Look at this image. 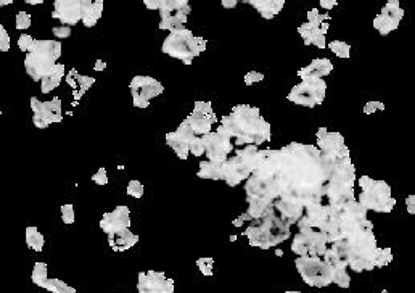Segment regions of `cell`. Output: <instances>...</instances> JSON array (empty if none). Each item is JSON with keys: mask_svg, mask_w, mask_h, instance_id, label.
Returning <instances> with one entry per match:
<instances>
[{"mask_svg": "<svg viewBox=\"0 0 415 293\" xmlns=\"http://www.w3.org/2000/svg\"><path fill=\"white\" fill-rule=\"evenodd\" d=\"M0 50L2 52L10 50V36L4 26H0Z\"/></svg>", "mask_w": 415, "mask_h": 293, "instance_id": "obj_53", "label": "cell"}, {"mask_svg": "<svg viewBox=\"0 0 415 293\" xmlns=\"http://www.w3.org/2000/svg\"><path fill=\"white\" fill-rule=\"evenodd\" d=\"M70 74L76 79V84H78V87H79V90H74L73 92V97H74V103L73 105H78V100H81V97L87 92V90H89L92 86H94V82H95V79L94 77H90V76H84V74H79L78 71L73 70L70 71Z\"/></svg>", "mask_w": 415, "mask_h": 293, "instance_id": "obj_32", "label": "cell"}, {"mask_svg": "<svg viewBox=\"0 0 415 293\" xmlns=\"http://www.w3.org/2000/svg\"><path fill=\"white\" fill-rule=\"evenodd\" d=\"M26 245L28 248L34 252H42L43 245H45V239H43V234L37 227H26Z\"/></svg>", "mask_w": 415, "mask_h": 293, "instance_id": "obj_34", "label": "cell"}, {"mask_svg": "<svg viewBox=\"0 0 415 293\" xmlns=\"http://www.w3.org/2000/svg\"><path fill=\"white\" fill-rule=\"evenodd\" d=\"M176 134H177L179 137H180L185 143H187V145H190V142H192L193 137H195V132L192 131V128H190V124L187 122V119H183V121H182V124L177 128Z\"/></svg>", "mask_w": 415, "mask_h": 293, "instance_id": "obj_40", "label": "cell"}, {"mask_svg": "<svg viewBox=\"0 0 415 293\" xmlns=\"http://www.w3.org/2000/svg\"><path fill=\"white\" fill-rule=\"evenodd\" d=\"M129 89L130 94H132V101L137 108H147L151 98H156L165 92V86L151 76H135L130 81Z\"/></svg>", "mask_w": 415, "mask_h": 293, "instance_id": "obj_17", "label": "cell"}, {"mask_svg": "<svg viewBox=\"0 0 415 293\" xmlns=\"http://www.w3.org/2000/svg\"><path fill=\"white\" fill-rule=\"evenodd\" d=\"M144 5H145V8H148V10H158V11H159L161 0H144Z\"/></svg>", "mask_w": 415, "mask_h": 293, "instance_id": "obj_58", "label": "cell"}, {"mask_svg": "<svg viewBox=\"0 0 415 293\" xmlns=\"http://www.w3.org/2000/svg\"><path fill=\"white\" fill-rule=\"evenodd\" d=\"M74 208H73V205H63L61 206V219H63V222L64 224H73L74 222Z\"/></svg>", "mask_w": 415, "mask_h": 293, "instance_id": "obj_49", "label": "cell"}, {"mask_svg": "<svg viewBox=\"0 0 415 293\" xmlns=\"http://www.w3.org/2000/svg\"><path fill=\"white\" fill-rule=\"evenodd\" d=\"M329 242L327 237L315 229H301L293 237L291 252L298 256H315L324 258Z\"/></svg>", "mask_w": 415, "mask_h": 293, "instance_id": "obj_14", "label": "cell"}, {"mask_svg": "<svg viewBox=\"0 0 415 293\" xmlns=\"http://www.w3.org/2000/svg\"><path fill=\"white\" fill-rule=\"evenodd\" d=\"M348 248V267L354 273H368L374 270L377 239L374 229H364L346 239Z\"/></svg>", "mask_w": 415, "mask_h": 293, "instance_id": "obj_6", "label": "cell"}, {"mask_svg": "<svg viewBox=\"0 0 415 293\" xmlns=\"http://www.w3.org/2000/svg\"><path fill=\"white\" fill-rule=\"evenodd\" d=\"M314 31H315V26L309 25V23H303V25L298 28L299 36L304 40V45H311V37H312Z\"/></svg>", "mask_w": 415, "mask_h": 293, "instance_id": "obj_45", "label": "cell"}, {"mask_svg": "<svg viewBox=\"0 0 415 293\" xmlns=\"http://www.w3.org/2000/svg\"><path fill=\"white\" fill-rule=\"evenodd\" d=\"M198 177L208 180H222L224 179V163H213V161H201L198 169Z\"/></svg>", "mask_w": 415, "mask_h": 293, "instance_id": "obj_31", "label": "cell"}, {"mask_svg": "<svg viewBox=\"0 0 415 293\" xmlns=\"http://www.w3.org/2000/svg\"><path fill=\"white\" fill-rule=\"evenodd\" d=\"M31 110H32V122L39 129H45L53 122L63 121L61 100L58 97H53V100L49 101H40L37 97H32Z\"/></svg>", "mask_w": 415, "mask_h": 293, "instance_id": "obj_18", "label": "cell"}, {"mask_svg": "<svg viewBox=\"0 0 415 293\" xmlns=\"http://www.w3.org/2000/svg\"><path fill=\"white\" fill-rule=\"evenodd\" d=\"M92 180L97 184V185H106L108 184V174H106V169L105 168H100L98 171L92 176Z\"/></svg>", "mask_w": 415, "mask_h": 293, "instance_id": "obj_52", "label": "cell"}, {"mask_svg": "<svg viewBox=\"0 0 415 293\" xmlns=\"http://www.w3.org/2000/svg\"><path fill=\"white\" fill-rule=\"evenodd\" d=\"M15 25H16V29H28L31 26V16L26 13V11H19V13L16 15V21H15Z\"/></svg>", "mask_w": 415, "mask_h": 293, "instance_id": "obj_48", "label": "cell"}, {"mask_svg": "<svg viewBox=\"0 0 415 293\" xmlns=\"http://www.w3.org/2000/svg\"><path fill=\"white\" fill-rule=\"evenodd\" d=\"M243 235L251 246H256L259 250H270L290 239L291 232L288 225L277 216V213L272 211L263 218L251 221Z\"/></svg>", "mask_w": 415, "mask_h": 293, "instance_id": "obj_4", "label": "cell"}, {"mask_svg": "<svg viewBox=\"0 0 415 293\" xmlns=\"http://www.w3.org/2000/svg\"><path fill=\"white\" fill-rule=\"evenodd\" d=\"M246 4L256 8L259 11L261 18L272 19L283 10V7H285V0H246Z\"/></svg>", "mask_w": 415, "mask_h": 293, "instance_id": "obj_27", "label": "cell"}, {"mask_svg": "<svg viewBox=\"0 0 415 293\" xmlns=\"http://www.w3.org/2000/svg\"><path fill=\"white\" fill-rule=\"evenodd\" d=\"M237 0H222L221 2V5L224 7V8H235L237 7Z\"/></svg>", "mask_w": 415, "mask_h": 293, "instance_id": "obj_60", "label": "cell"}, {"mask_svg": "<svg viewBox=\"0 0 415 293\" xmlns=\"http://www.w3.org/2000/svg\"><path fill=\"white\" fill-rule=\"evenodd\" d=\"M208 49V42L203 37L195 36V34L183 28L179 31L169 32V36L163 40L161 50L171 58L180 60L185 65H192L193 58L200 56Z\"/></svg>", "mask_w": 415, "mask_h": 293, "instance_id": "obj_7", "label": "cell"}, {"mask_svg": "<svg viewBox=\"0 0 415 293\" xmlns=\"http://www.w3.org/2000/svg\"><path fill=\"white\" fill-rule=\"evenodd\" d=\"M294 266H296L298 273L306 285L315 287V288H324V287L332 285L333 269L332 266H329L324 261V258L298 256L294 259Z\"/></svg>", "mask_w": 415, "mask_h": 293, "instance_id": "obj_9", "label": "cell"}, {"mask_svg": "<svg viewBox=\"0 0 415 293\" xmlns=\"http://www.w3.org/2000/svg\"><path fill=\"white\" fill-rule=\"evenodd\" d=\"M34 39H32L31 36H28V34H21L19 36V39H18V47H19V50L21 52H29L31 49H32V45H34Z\"/></svg>", "mask_w": 415, "mask_h": 293, "instance_id": "obj_47", "label": "cell"}, {"mask_svg": "<svg viewBox=\"0 0 415 293\" xmlns=\"http://www.w3.org/2000/svg\"><path fill=\"white\" fill-rule=\"evenodd\" d=\"M406 208L409 214H415V195H407L406 198Z\"/></svg>", "mask_w": 415, "mask_h": 293, "instance_id": "obj_57", "label": "cell"}, {"mask_svg": "<svg viewBox=\"0 0 415 293\" xmlns=\"http://www.w3.org/2000/svg\"><path fill=\"white\" fill-rule=\"evenodd\" d=\"M213 266H214V259L213 258H200V259H196V267L200 269V273L203 276H213Z\"/></svg>", "mask_w": 415, "mask_h": 293, "instance_id": "obj_43", "label": "cell"}, {"mask_svg": "<svg viewBox=\"0 0 415 293\" xmlns=\"http://www.w3.org/2000/svg\"><path fill=\"white\" fill-rule=\"evenodd\" d=\"M340 288H349L351 285V277H349L348 269H333V282Z\"/></svg>", "mask_w": 415, "mask_h": 293, "instance_id": "obj_39", "label": "cell"}, {"mask_svg": "<svg viewBox=\"0 0 415 293\" xmlns=\"http://www.w3.org/2000/svg\"><path fill=\"white\" fill-rule=\"evenodd\" d=\"M274 210L277 213V216L285 222L288 227L291 225L298 224V221L301 219L303 216V211H304V206L299 205L296 201H291V200H275L274 201Z\"/></svg>", "mask_w": 415, "mask_h": 293, "instance_id": "obj_23", "label": "cell"}, {"mask_svg": "<svg viewBox=\"0 0 415 293\" xmlns=\"http://www.w3.org/2000/svg\"><path fill=\"white\" fill-rule=\"evenodd\" d=\"M193 110H195V111H198V113H201V115H204V116H210L214 122H217L216 113H214V110H213V107H211L210 101H200V100H196Z\"/></svg>", "mask_w": 415, "mask_h": 293, "instance_id": "obj_42", "label": "cell"}, {"mask_svg": "<svg viewBox=\"0 0 415 293\" xmlns=\"http://www.w3.org/2000/svg\"><path fill=\"white\" fill-rule=\"evenodd\" d=\"M94 68H95V71H103L105 68H106V63H105L103 60H97V61H95V66H94Z\"/></svg>", "mask_w": 415, "mask_h": 293, "instance_id": "obj_61", "label": "cell"}, {"mask_svg": "<svg viewBox=\"0 0 415 293\" xmlns=\"http://www.w3.org/2000/svg\"><path fill=\"white\" fill-rule=\"evenodd\" d=\"M338 219H340L338 240H346L348 237H351L353 234L359 231L374 229V224L370 222L367 216V210L364 206H360L357 200L338 210Z\"/></svg>", "mask_w": 415, "mask_h": 293, "instance_id": "obj_10", "label": "cell"}, {"mask_svg": "<svg viewBox=\"0 0 415 293\" xmlns=\"http://www.w3.org/2000/svg\"><path fill=\"white\" fill-rule=\"evenodd\" d=\"M204 142V155L208 156V161L213 163H224L228 155L234 150V139L228 134V131L221 126L216 131L206 134L203 137Z\"/></svg>", "mask_w": 415, "mask_h": 293, "instance_id": "obj_15", "label": "cell"}, {"mask_svg": "<svg viewBox=\"0 0 415 293\" xmlns=\"http://www.w3.org/2000/svg\"><path fill=\"white\" fill-rule=\"evenodd\" d=\"M327 92V82L324 79H306L299 84L293 86L287 98L294 105L314 108L324 103Z\"/></svg>", "mask_w": 415, "mask_h": 293, "instance_id": "obj_12", "label": "cell"}, {"mask_svg": "<svg viewBox=\"0 0 415 293\" xmlns=\"http://www.w3.org/2000/svg\"><path fill=\"white\" fill-rule=\"evenodd\" d=\"M329 19H330V16L329 15H322L317 8H312V10L308 11V23L312 26H315V28H320L322 23L329 21Z\"/></svg>", "mask_w": 415, "mask_h": 293, "instance_id": "obj_41", "label": "cell"}, {"mask_svg": "<svg viewBox=\"0 0 415 293\" xmlns=\"http://www.w3.org/2000/svg\"><path fill=\"white\" fill-rule=\"evenodd\" d=\"M402 16H404V10L401 8V4L398 0H389V2L381 8L380 15L375 16L374 28L381 36H388L389 32L398 29Z\"/></svg>", "mask_w": 415, "mask_h": 293, "instance_id": "obj_20", "label": "cell"}, {"mask_svg": "<svg viewBox=\"0 0 415 293\" xmlns=\"http://www.w3.org/2000/svg\"><path fill=\"white\" fill-rule=\"evenodd\" d=\"M324 261L332 269H348V248L346 240H336L329 243L324 255Z\"/></svg>", "mask_w": 415, "mask_h": 293, "instance_id": "obj_24", "label": "cell"}, {"mask_svg": "<svg viewBox=\"0 0 415 293\" xmlns=\"http://www.w3.org/2000/svg\"><path fill=\"white\" fill-rule=\"evenodd\" d=\"M137 242H139V235L134 234L130 229L108 235V243H110V246L114 252H127L132 246H135Z\"/></svg>", "mask_w": 415, "mask_h": 293, "instance_id": "obj_26", "label": "cell"}, {"mask_svg": "<svg viewBox=\"0 0 415 293\" xmlns=\"http://www.w3.org/2000/svg\"><path fill=\"white\" fill-rule=\"evenodd\" d=\"M332 70L333 63L329 58H315L308 66L301 68L298 74L301 81H306V79H324L325 76L332 73Z\"/></svg>", "mask_w": 415, "mask_h": 293, "instance_id": "obj_25", "label": "cell"}, {"mask_svg": "<svg viewBox=\"0 0 415 293\" xmlns=\"http://www.w3.org/2000/svg\"><path fill=\"white\" fill-rule=\"evenodd\" d=\"M317 149L322 155L324 160L327 161H336L343 160V158H349V149L346 146L343 134L336 131H329L327 128H319L317 131Z\"/></svg>", "mask_w": 415, "mask_h": 293, "instance_id": "obj_16", "label": "cell"}, {"mask_svg": "<svg viewBox=\"0 0 415 293\" xmlns=\"http://www.w3.org/2000/svg\"><path fill=\"white\" fill-rule=\"evenodd\" d=\"M285 293H301V291H296V290H290V291H285Z\"/></svg>", "mask_w": 415, "mask_h": 293, "instance_id": "obj_64", "label": "cell"}, {"mask_svg": "<svg viewBox=\"0 0 415 293\" xmlns=\"http://www.w3.org/2000/svg\"><path fill=\"white\" fill-rule=\"evenodd\" d=\"M81 10H82V23L85 28H94L97 21L102 18L103 13V0H81Z\"/></svg>", "mask_w": 415, "mask_h": 293, "instance_id": "obj_28", "label": "cell"}, {"mask_svg": "<svg viewBox=\"0 0 415 293\" xmlns=\"http://www.w3.org/2000/svg\"><path fill=\"white\" fill-rule=\"evenodd\" d=\"M100 229L105 234H114L130 229V211L127 206L121 205L110 213H105L100 221Z\"/></svg>", "mask_w": 415, "mask_h": 293, "instance_id": "obj_22", "label": "cell"}, {"mask_svg": "<svg viewBox=\"0 0 415 293\" xmlns=\"http://www.w3.org/2000/svg\"><path fill=\"white\" fill-rule=\"evenodd\" d=\"M356 200L367 211L372 210L375 213H391L396 205V200L391 195V187L385 180H374V184L360 192Z\"/></svg>", "mask_w": 415, "mask_h": 293, "instance_id": "obj_11", "label": "cell"}, {"mask_svg": "<svg viewBox=\"0 0 415 293\" xmlns=\"http://www.w3.org/2000/svg\"><path fill=\"white\" fill-rule=\"evenodd\" d=\"M26 4H29V5H40V4H43V0H26Z\"/></svg>", "mask_w": 415, "mask_h": 293, "instance_id": "obj_62", "label": "cell"}, {"mask_svg": "<svg viewBox=\"0 0 415 293\" xmlns=\"http://www.w3.org/2000/svg\"><path fill=\"white\" fill-rule=\"evenodd\" d=\"M189 152L193 156H203L204 155V142H203V137H198V135H195L193 140L189 145Z\"/></svg>", "mask_w": 415, "mask_h": 293, "instance_id": "obj_44", "label": "cell"}, {"mask_svg": "<svg viewBox=\"0 0 415 293\" xmlns=\"http://www.w3.org/2000/svg\"><path fill=\"white\" fill-rule=\"evenodd\" d=\"M221 126H224L232 135L235 146L255 145L259 146L272 137L270 124L261 116L258 107L235 105L230 115L221 118Z\"/></svg>", "mask_w": 415, "mask_h": 293, "instance_id": "obj_2", "label": "cell"}, {"mask_svg": "<svg viewBox=\"0 0 415 293\" xmlns=\"http://www.w3.org/2000/svg\"><path fill=\"white\" fill-rule=\"evenodd\" d=\"M139 293H174V280L156 270L140 273L137 277Z\"/></svg>", "mask_w": 415, "mask_h": 293, "instance_id": "obj_19", "label": "cell"}, {"mask_svg": "<svg viewBox=\"0 0 415 293\" xmlns=\"http://www.w3.org/2000/svg\"><path fill=\"white\" fill-rule=\"evenodd\" d=\"M385 105L381 101H368L367 105H364V113L365 115H372L375 111H383Z\"/></svg>", "mask_w": 415, "mask_h": 293, "instance_id": "obj_54", "label": "cell"}, {"mask_svg": "<svg viewBox=\"0 0 415 293\" xmlns=\"http://www.w3.org/2000/svg\"><path fill=\"white\" fill-rule=\"evenodd\" d=\"M52 32H53V36H55L57 39L63 40V39H68L71 36V28L70 26H64V25H60V26L52 28Z\"/></svg>", "mask_w": 415, "mask_h": 293, "instance_id": "obj_50", "label": "cell"}, {"mask_svg": "<svg viewBox=\"0 0 415 293\" xmlns=\"http://www.w3.org/2000/svg\"><path fill=\"white\" fill-rule=\"evenodd\" d=\"M64 73H66V65L58 63L55 68H53V71L40 82L42 94H50L53 89H57L61 84V79L64 77Z\"/></svg>", "mask_w": 415, "mask_h": 293, "instance_id": "obj_30", "label": "cell"}, {"mask_svg": "<svg viewBox=\"0 0 415 293\" xmlns=\"http://www.w3.org/2000/svg\"><path fill=\"white\" fill-rule=\"evenodd\" d=\"M127 195L134 197V198H140L144 195V184L139 182V180H130L127 185Z\"/></svg>", "mask_w": 415, "mask_h": 293, "instance_id": "obj_46", "label": "cell"}, {"mask_svg": "<svg viewBox=\"0 0 415 293\" xmlns=\"http://www.w3.org/2000/svg\"><path fill=\"white\" fill-rule=\"evenodd\" d=\"M324 161L329 168V179L324 185V200H327L325 205L340 210L356 201V168L351 161V156L336 161Z\"/></svg>", "mask_w": 415, "mask_h": 293, "instance_id": "obj_3", "label": "cell"}, {"mask_svg": "<svg viewBox=\"0 0 415 293\" xmlns=\"http://www.w3.org/2000/svg\"><path fill=\"white\" fill-rule=\"evenodd\" d=\"M52 18L58 19L64 26H74L82 21V10L79 0H57L53 4Z\"/></svg>", "mask_w": 415, "mask_h": 293, "instance_id": "obj_21", "label": "cell"}, {"mask_svg": "<svg viewBox=\"0 0 415 293\" xmlns=\"http://www.w3.org/2000/svg\"><path fill=\"white\" fill-rule=\"evenodd\" d=\"M43 288L52 293H78L73 287H70L66 282H63L60 279H49L45 282V285H43Z\"/></svg>", "mask_w": 415, "mask_h": 293, "instance_id": "obj_36", "label": "cell"}, {"mask_svg": "<svg viewBox=\"0 0 415 293\" xmlns=\"http://www.w3.org/2000/svg\"><path fill=\"white\" fill-rule=\"evenodd\" d=\"M190 11L192 8L187 0H161L159 29H165L169 32L183 29Z\"/></svg>", "mask_w": 415, "mask_h": 293, "instance_id": "obj_13", "label": "cell"}, {"mask_svg": "<svg viewBox=\"0 0 415 293\" xmlns=\"http://www.w3.org/2000/svg\"><path fill=\"white\" fill-rule=\"evenodd\" d=\"M374 180H375V179H372L370 176H362V177H359L357 184L360 185V190H365V189H368L370 185L374 184Z\"/></svg>", "mask_w": 415, "mask_h": 293, "instance_id": "obj_55", "label": "cell"}, {"mask_svg": "<svg viewBox=\"0 0 415 293\" xmlns=\"http://www.w3.org/2000/svg\"><path fill=\"white\" fill-rule=\"evenodd\" d=\"M391 261H393V252H391L389 246H386V248H377L375 261H374V266L375 267H385Z\"/></svg>", "mask_w": 415, "mask_h": 293, "instance_id": "obj_38", "label": "cell"}, {"mask_svg": "<svg viewBox=\"0 0 415 293\" xmlns=\"http://www.w3.org/2000/svg\"><path fill=\"white\" fill-rule=\"evenodd\" d=\"M329 49L338 58H349V55H351V45L344 40H332L329 44Z\"/></svg>", "mask_w": 415, "mask_h": 293, "instance_id": "obj_37", "label": "cell"}, {"mask_svg": "<svg viewBox=\"0 0 415 293\" xmlns=\"http://www.w3.org/2000/svg\"><path fill=\"white\" fill-rule=\"evenodd\" d=\"M12 4V0H2V2H0V7H5V5H10Z\"/></svg>", "mask_w": 415, "mask_h": 293, "instance_id": "obj_63", "label": "cell"}, {"mask_svg": "<svg viewBox=\"0 0 415 293\" xmlns=\"http://www.w3.org/2000/svg\"><path fill=\"white\" fill-rule=\"evenodd\" d=\"M61 56L60 40H36L26 53L25 70L34 82H42L58 65Z\"/></svg>", "mask_w": 415, "mask_h": 293, "instance_id": "obj_5", "label": "cell"}, {"mask_svg": "<svg viewBox=\"0 0 415 293\" xmlns=\"http://www.w3.org/2000/svg\"><path fill=\"white\" fill-rule=\"evenodd\" d=\"M336 0H320V7H324L325 10H332L333 7H336Z\"/></svg>", "mask_w": 415, "mask_h": 293, "instance_id": "obj_59", "label": "cell"}, {"mask_svg": "<svg viewBox=\"0 0 415 293\" xmlns=\"http://www.w3.org/2000/svg\"><path fill=\"white\" fill-rule=\"evenodd\" d=\"M251 221H253V218H251L248 213H243L242 216H240V218H237V219H235V221H234L232 224L235 225V227H242V225H243L245 222H251Z\"/></svg>", "mask_w": 415, "mask_h": 293, "instance_id": "obj_56", "label": "cell"}, {"mask_svg": "<svg viewBox=\"0 0 415 293\" xmlns=\"http://www.w3.org/2000/svg\"><path fill=\"white\" fill-rule=\"evenodd\" d=\"M259 161V146L246 145L238 149L234 156H228L224 161V179L228 187H237L248 180Z\"/></svg>", "mask_w": 415, "mask_h": 293, "instance_id": "obj_8", "label": "cell"}, {"mask_svg": "<svg viewBox=\"0 0 415 293\" xmlns=\"http://www.w3.org/2000/svg\"><path fill=\"white\" fill-rule=\"evenodd\" d=\"M329 168L315 145L293 142L277 150H259L258 166L246 180L248 214L259 219L275 211L274 201L291 200L311 206L324 203Z\"/></svg>", "mask_w": 415, "mask_h": 293, "instance_id": "obj_1", "label": "cell"}, {"mask_svg": "<svg viewBox=\"0 0 415 293\" xmlns=\"http://www.w3.org/2000/svg\"><path fill=\"white\" fill-rule=\"evenodd\" d=\"M185 119H187V122L190 124V128L195 132V135H198V137H204L206 134L213 132V124H216L210 116H204L195 110Z\"/></svg>", "mask_w": 415, "mask_h": 293, "instance_id": "obj_29", "label": "cell"}, {"mask_svg": "<svg viewBox=\"0 0 415 293\" xmlns=\"http://www.w3.org/2000/svg\"><path fill=\"white\" fill-rule=\"evenodd\" d=\"M31 280L34 282V284L40 288H43L45 285V282L49 280L47 277V264L45 263H36L34 264V269H32V274H31Z\"/></svg>", "mask_w": 415, "mask_h": 293, "instance_id": "obj_35", "label": "cell"}, {"mask_svg": "<svg viewBox=\"0 0 415 293\" xmlns=\"http://www.w3.org/2000/svg\"><path fill=\"white\" fill-rule=\"evenodd\" d=\"M261 81H264V74L259 73V71H249V73L245 74V84L246 86H253V84L261 82Z\"/></svg>", "mask_w": 415, "mask_h": 293, "instance_id": "obj_51", "label": "cell"}, {"mask_svg": "<svg viewBox=\"0 0 415 293\" xmlns=\"http://www.w3.org/2000/svg\"><path fill=\"white\" fill-rule=\"evenodd\" d=\"M166 143H168V146H171V149L176 152V155L180 158V160H187L189 158V145L185 143L179 135L176 134V131L174 132H168L166 134Z\"/></svg>", "mask_w": 415, "mask_h": 293, "instance_id": "obj_33", "label": "cell"}]
</instances>
